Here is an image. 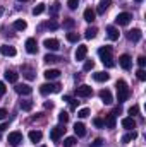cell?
<instances>
[{"label": "cell", "mask_w": 146, "mask_h": 147, "mask_svg": "<svg viewBox=\"0 0 146 147\" xmlns=\"http://www.w3.org/2000/svg\"><path fill=\"white\" fill-rule=\"evenodd\" d=\"M98 55H100V58H102V62H103L105 67L112 69V67L115 65V63H113V58H112V46H102V48L98 50Z\"/></svg>", "instance_id": "obj_1"}, {"label": "cell", "mask_w": 146, "mask_h": 147, "mask_svg": "<svg viewBox=\"0 0 146 147\" xmlns=\"http://www.w3.org/2000/svg\"><path fill=\"white\" fill-rule=\"evenodd\" d=\"M117 98H119V103L127 101V98H129V87H127L126 80H117Z\"/></svg>", "instance_id": "obj_2"}, {"label": "cell", "mask_w": 146, "mask_h": 147, "mask_svg": "<svg viewBox=\"0 0 146 147\" xmlns=\"http://www.w3.org/2000/svg\"><path fill=\"white\" fill-rule=\"evenodd\" d=\"M60 87H62L60 84H52V82L48 84V82H46V84H43V86L40 87V92H41L43 96H46V94H52V92H59Z\"/></svg>", "instance_id": "obj_3"}, {"label": "cell", "mask_w": 146, "mask_h": 147, "mask_svg": "<svg viewBox=\"0 0 146 147\" xmlns=\"http://www.w3.org/2000/svg\"><path fill=\"white\" fill-rule=\"evenodd\" d=\"M91 94H93V89H91L89 86H86V84L76 87V96H77V98H89Z\"/></svg>", "instance_id": "obj_4"}, {"label": "cell", "mask_w": 146, "mask_h": 147, "mask_svg": "<svg viewBox=\"0 0 146 147\" xmlns=\"http://www.w3.org/2000/svg\"><path fill=\"white\" fill-rule=\"evenodd\" d=\"M43 46H45L46 50H50V51H57V50L60 48V43H59V39H55V38H46V39L43 41Z\"/></svg>", "instance_id": "obj_5"}, {"label": "cell", "mask_w": 146, "mask_h": 147, "mask_svg": "<svg viewBox=\"0 0 146 147\" xmlns=\"http://www.w3.org/2000/svg\"><path fill=\"white\" fill-rule=\"evenodd\" d=\"M64 132H65V128H64L62 125H57V127L52 128V132H50V139H52L53 142H57V140H60V137L64 135Z\"/></svg>", "instance_id": "obj_6"}, {"label": "cell", "mask_w": 146, "mask_h": 147, "mask_svg": "<svg viewBox=\"0 0 146 147\" xmlns=\"http://www.w3.org/2000/svg\"><path fill=\"white\" fill-rule=\"evenodd\" d=\"M131 19H132V16H131L129 12H122V14H119V16L115 17V22H117L119 26H127V24L131 22Z\"/></svg>", "instance_id": "obj_7"}, {"label": "cell", "mask_w": 146, "mask_h": 147, "mask_svg": "<svg viewBox=\"0 0 146 147\" xmlns=\"http://www.w3.org/2000/svg\"><path fill=\"white\" fill-rule=\"evenodd\" d=\"M119 63H120V67H122L124 70H129V69L132 67V58H131L127 53H124V55L119 57Z\"/></svg>", "instance_id": "obj_8"}, {"label": "cell", "mask_w": 146, "mask_h": 147, "mask_svg": "<svg viewBox=\"0 0 146 147\" xmlns=\"http://www.w3.org/2000/svg\"><path fill=\"white\" fill-rule=\"evenodd\" d=\"M7 140H9L10 146H19V144L23 142V134H21V132H10Z\"/></svg>", "instance_id": "obj_9"}, {"label": "cell", "mask_w": 146, "mask_h": 147, "mask_svg": "<svg viewBox=\"0 0 146 147\" xmlns=\"http://www.w3.org/2000/svg\"><path fill=\"white\" fill-rule=\"evenodd\" d=\"M26 51L31 53V55H35L38 51V43H36L35 38H28V39H26Z\"/></svg>", "instance_id": "obj_10"}, {"label": "cell", "mask_w": 146, "mask_h": 147, "mask_svg": "<svg viewBox=\"0 0 146 147\" xmlns=\"http://www.w3.org/2000/svg\"><path fill=\"white\" fill-rule=\"evenodd\" d=\"M86 53H88V46H86V45H79L77 50H76V60H77V62L84 60V58H86Z\"/></svg>", "instance_id": "obj_11"}, {"label": "cell", "mask_w": 146, "mask_h": 147, "mask_svg": "<svg viewBox=\"0 0 146 147\" xmlns=\"http://www.w3.org/2000/svg\"><path fill=\"white\" fill-rule=\"evenodd\" d=\"M16 92L17 94H23V96H29L33 92V89L28 86V84H17L16 86Z\"/></svg>", "instance_id": "obj_12"}, {"label": "cell", "mask_w": 146, "mask_h": 147, "mask_svg": "<svg viewBox=\"0 0 146 147\" xmlns=\"http://www.w3.org/2000/svg\"><path fill=\"white\" fill-rule=\"evenodd\" d=\"M0 53L5 55V57H14L16 55V48L14 46H9V45H2L0 46Z\"/></svg>", "instance_id": "obj_13"}, {"label": "cell", "mask_w": 146, "mask_h": 147, "mask_svg": "<svg viewBox=\"0 0 146 147\" xmlns=\"http://www.w3.org/2000/svg\"><path fill=\"white\" fill-rule=\"evenodd\" d=\"M141 36H143V33H141L139 29H132V31H129V33H127V38H129L132 43H138V41L141 39Z\"/></svg>", "instance_id": "obj_14"}, {"label": "cell", "mask_w": 146, "mask_h": 147, "mask_svg": "<svg viewBox=\"0 0 146 147\" xmlns=\"http://www.w3.org/2000/svg\"><path fill=\"white\" fill-rule=\"evenodd\" d=\"M100 98H102V101H103L105 105H110V103L113 101V98H112V92H110L108 89H103V91H100Z\"/></svg>", "instance_id": "obj_15"}, {"label": "cell", "mask_w": 146, "mask_h": 147, "mask_svg": "<svg viewBox=\"0 0 146 147\" xmlns=\"http://www.w3.org/2000/svg\"><path fill=\"white\" fill-rule=\"evenodd\" d=\"M122 127H124V128H127V130H132V128L136 127V121H134V118H132V116L122 118Z\"/></svg>", "instance_id": "obj_16"}, {"label": "cell", "mask_w": 146, "mask_h": 147, "mask_svg": "<svg viewBox=\"0 0 146 147\" xmlns=\"http://www.w3.org/2000/svg\"><path fill=\"white\" fill-rule=\"evenodd\" d=\"M74 134H76V137H84L86 135V127L83 123H76L74 125Z\"/></svg>", "instance_id": "obj_17"}, {"label": "cell", "mask_w": 146, "mask_h": 147, "mask_svg": "<svg viewBox=\"0 0 146 147\" xmlns=\"http://www.w3.org/2000/svg\"><path fill=\"white\" fill-rule=\"evenodd\" d=\"M3 77H5V80H9V82H12V84H16V82H17V79H19V75L14 72V70H5Z\"/></svg>", "instance_id": "obj_18"}, {"label": "cell", "mask_w": 146, "mask_h": 147, "mask_svg": "<svg viewBox=\"0 0 146 147\" xmlns=\"http://www.w3.org/2000/svg\"><path fill=\"white\" fill-rule=\"evenodd\" d=\"M93 79H95L96 82H107L110 79V75L107 72H95L93 74Z\"/></svg>", "instance_id": "obj_19"}, {"label": "cell", "mask_w": 146, "mask_h": 147, "mask_svg": "<svg viewBox=\"0 0 146 147\" xmlns=\"http://www.w3.org/2000/svg\"><path fill=\"white\" fill-rule=\"evenodd\" d=\"M110 5H112V0H102V2L98 3V9H96V12H98V14H105V10L108 9Z\"/></svg>", "instance_id": "obj_20"}, {"label": "cell", "mask_w": 146, "mask_h": 147, "mask_svg": "<svg viewBox=\"0 0 146 147\" xmlns=\"http://www.w3.org/2000/svg\"><path fill=\"white\" fill-rule=\"evenodd\" d=\"M95 17H96V12H95L91 7L84 10V21H86V22H93V21H95Z\"/></svg>", "instance_id": "obj_21"}, {"label": "cell", "mask_w": 146, "mask_h": 147, "mask_svg": "<svg viewBox=\"0 0 146 147\" xmlns=\"http://www.w3.org/2000/svg\"><path fill=\"white\" fill-rule=\"evenodd\" d=\"M107 34L112 41H115V39H119V29L115 28V26H108L107 28Z\"/></svg>", "instance_id": "obj_22"}, {"label": "cell", "mask_w": 146, "mask_h": 147, "mask_svg": "<svg viewBox=\"0 0 146 147\" xmlns=\"http://www.w3.org/2000/svg\"><path fill=\"white\" fill-rule=\"evenodd\" d=\"M48 80H52V79H57L59 75H60V70H57V69H48V70H45V74H43Z\"/></svg>", "instance_id": "obj_23"}, {"label": "cell", "mask_w": 146, "mask_h": 147, "mask_svg": "<svg viewBox=\"0 0 146 147\" xmlns=\"http://www.w3.org/2000/svg\"><path fill=\"white\" fill-rule=\"evenodd\" d=\"M41 137H43V134H41L40 130H31V132H29V140L35 142V144L41 140Z\"/></svg>", "instance_id": "obj_24"}, {"label": "cell", "mask_w": 146, "mask_h": 147, "mask_svg": "<svg viewBox=\"0 0 146 147\" xmlns=\"http://www.w3.org/2000/svg\"><path fill=\"white\" fill-rule=\"evenodd\" d=\"M105 127L107 128H115V115L113 113H110V115H107V118H105Z\"/></svg>", "instance_id": "obj_25"}, {"label": "cell", "mask_w": 146, "mask_h": 147, "mask_svg": "<svg viewBox=\"0 0 146 147\" xmlns=\"http://www.w3.org/2000/svg\"><path fill=\"white\" fill-rule=\"evenodd\" d=\"M26 28H28L26 21H23V19H17V21H14V29H17V31H24Z\"/></svg>", "instance_id": "obj_26"}, {"label": "cell", "mask_w": 146, "mask_h": 147, "mask_svg": "<svg viewBox=\"0 0 146 147\" xmlns=\"http://www.w3.org/2000/svg\"><path fill=\"white\" fill-rule=\"evenodd\" d=\"M136 137H138V134L132 130V132H129V134H126V135L122 137V142H124V144H129V142H132Z\"/></svg>", "instance_id": "obj_27"}, {"label": "cell", "mask_w": 146, "mask_h": 147, "mask_svg": "<svg viewBox=\"0 0 146 147\" xmlns=\"http://www.w3.org/2000/svg\"><path fill=\"white\" fill-rule=\"evenodd\" d=\"M46 63H55V62H60L62 58H59L57 55H52V53H48V55H45V58H43Z\"/></svg>", "instance_id": "obj_28"}, {"label": "cell", "mask_w": 146, "mask_h": 147, "mask_svg": "<svg viewBox=\"0 0 146 147\" xmlns=\"http://www.w3.org/2000/svg\"><path fill=\"white\" fill-rule=\"evenodd\" d=\"M96 33H98V29L93 26V28H88V29H86V34H84V36L88 38V39H93V38L96 36Z\"/></svg>", "instance_id": "obj_29"}, {"label": "cell", "mask_w": 146, "mask_h": 147, "mask_svg": "<svg viewBox=\"0 0 146 147\" xmlns=\"http://www.w3.org/2000/svg\"><path fill=\"white\" fill-rule=\"evenodd\" d=\"M23 75H24L26 79H29V80L35 79V74H33V70H31L29 67H23Z\"/></svg>", "instance_id": "obj_30"}, {"label": "cell", "mask_w": 146, "mask_h": 147, "mask_svg": "<svg viewBox=\"0 0 146 147\" xmlns=\"http://www.w3.org/2000/svg\"><path fill=\"white\" fill-rule=\"evenodd\" d=\"M65 38H67V41H71V43H77V41L81 39V36H79L77 33H67Z\"/></svg>", "instance_id": "obj_31"}, {"label": "cell", "mask_w": 146, "mask_h": 147, "mask_svg": "<svg viewBox=\"0 0 146 147\" xmlns=\"http://www.w3.org/2000/svg\"><path fill=\"white\" fill-rule=\"evenodd\" d=\"M59 10H60V3H59V2H55V3L52 5V9H50V16H52V17H55V16L59 14Z\"/></svg>", "instance_id": "obj_32"}, {"label": "cell", "mask_w": 146, "mask_h": 147, "mask_svg": "<svg viewBox=\"0 0 146 147\" xmlns=\"http://www.w3.org/2000/svg\"><path fill=\"white\" fill-rule=\"evenodd\" d=\"M43 12H45V3H38L36 7L33 9V16H40Z\"/></svg>", "instance_id": "obj_33"}, {"label": "cell", "mask_w": 146, "mask_h": 147, "mask_svg": "<svg viewBox=\"0 0 146 147\" xmlns=\"http://www.w3.org/2000/svg\"><path fill=\"white\" fill-rule=\"evenodd\" d=\"M31 108H33V101H21V110L31 111Z\"/></svg>", "instance_id": "obj_34"}, {"label": "cell", "mask_w": 146, "mask_h": 147, "mask_svg": "<svg viewBox=\"0 0 146 147\" xmlns=\"http://www.w3.org/2000/svg\"><path fill=\"white\" fill-rule=\"evenodd\" d=\"M93 67H95V62H93V60H86L84 65H83V70H84V72H89Z\"/></svg>", "instance_id": "obj_35"}, {"label": "cell", "mask_w": 146, "mask_h": 147, "mask_svg": "<svg viewBox=\"0 0 146 147\" xmlns=\"http://www.w3.org/2000/svg\"><path fill=\"white\" fill-rule=\"evenodd\" d=\"M43 28H48V29L55 31V29H59V24H57L55 21H48V22H45V26H43Z\"/></svg>", "instance_id": "obj_36"}, {"label": "cell", "mask_w": 146, "mask_h": 147, "mask_svg": "<svg viewBox=\"0 0 146 147\" xmlns=\"http://www.w3.org/2000/svg\"><path fill=\"white\" fill-rule=\"evenodd\" d=\"M59 121H60V123H67V121H69V115H67L65 111H60V113H59Z\"/></svg>", "instance_id": "obj_37"}, {"label": "cell", "mask_w": 146, "mask_h": 147, "mask_svg": "<svg viewBox=\"0 0 146 147\" xmlns=\"http://www.w3.org/2000/svg\"><path fill=\"white\" fill-rule=\"evenodd\" d=\"M74 144H76V137H67L64 140V147H72Z\"/></svg>", "instance_id": "obj_38"}, {"label": "cell", "mask_w": 146, "mask_h": 147, "mask_svg": "<svg viewBox=\"0 0 146 147\" xmlns=\"http://www.w3.org/2000/svg\"><path fill=\"white\" fill-rule=\"evenodd\" d=\"M93 123H95V127H96V128H103V127H105V123H103V120H102V118H95V120H93Z\"/></svg>", "instance_id": "obj_39"}, {"label": "cell", "mask_w": 146, "mask_h": 147, "mask_svg": "<svg viewBox=\"0 0 146 147\" xmlns=\"http://www.w3.org/2000/svg\"><path fill=\"white\" fill-rule=\"evenodd\" d=\"M88 115H89V110H88V108H83V110L77 111V116H79V118H86Z\"/></svg>", "instance_id": "obj_40"}, {"label": "cell", "mask_w": 146, "mask_h": 147, "mask_svg": "<svg viewBox=\"0 0 146 147\" xmlns=\"http://www.w3.org/2000/svg\"><path fill=\"white\" fill-rule=\"evenodd\" d=\"M67 5H69V9H71V10H76V9H77V5H79V0H69V2H67Z\"/></svg>", "instance_id": "obj_41"}, {"label": "cell", "mask_w": 146, "mask_h": 147, "mask_svg": "<svg viewBox=\"0 0 146 147\" xmlns=\"http://www.w3.org/2000/svg\"><path fill=\"white\" fill-rule=\"evenodd\" d=\"M136 75H138V79H139V80H146V72H145V69H139V70L136 72Z\"/></svg>", "instance_id": "obj_42"}, {"label": "cell", "mask_w": 146, "mask_h": 147, "mask_svg": "<svg viewBox=\"0 0 146 147\" xmlns=\"http://www.w3.org/2000/svg\"><path fill=\"white\" fill-rule=\"evenodd\" d=\"M74 24H76V22H74L72 19H65V21H64V26H65V28H69V29L74 28Z\"/></svg>", "instance_id": "obj_43"}, {"label": "cell", "mask_w": 146, "mask_h": 147, "mask_svg": "<svg viewBox=\"0 0 146 147\" xmlns=\"http://www.w3.org/2000/svg\"><path fill=\"white\" fill-rule=\"evenodd\" d=\"M138 65H139V69H145V65H146L145 57H139V58H138Z\"/></svg>", "instance_id": "obj_44"}, {"label": "cell", "mask_w": 146, "mask_h": 147, "mask_svg": "<svg viewBox=\"0 0 146 147\" xmlns=\"http://www.w3.org/2000/svg\"><path fill=\"white\" fill-rule=\"evenodd\" d=\"M138 113H139V106H136V105H134V106H131V108H129V115H138Z\"/></svg>", "instance_id": "obj_45"}, {"label": "cell", "mask_w": 146, "mask_h": 147, "mask_svg": "<svg viewBox=\"0 0 146 147\" xmlns=\"http://www.w3.org/2000/svg\"><path fill=\"white\" fill-rule=\"evenodd\" d=\"M102 146H103V140H102V139H96V140L91 144V147H102Z\"/></svg>", "instance_id": "obj_46"}, {"label": "cell", "mask_w": 146, "mask_h": 147, "mask_svg": "<svg viewBox=\"0 0 146 147\" xmlns=\"http://www.w3.org/2000/svg\"><path fill=\"white\" fill-rule=\"evenodd\" d=\"M5 91H7V87H5V84L0 80V96H2V94H5Z\"/></svg>", "instance_id": "obj_47"}, {"label": "cell", "mask_w": 146, "mask_h": 147, "mask_svg": "<svg viewBox=\"0 0 146 147\" xmlns=\"http://www.w3.org/2000/svg\"><path fill=\"white\" fill-rule=\"evenodd\" d=\"M7 116V110H3V108H0V120H3Z\"/></svg>", "instance_id": "obj_48"}, {"label": "cell", "mask_w": 146, "mask_h": 147, "mask_svg": "<svg viewBox=\"0 0 146 147\" xmlns=\"http://www.w3.org/2000/svg\"><path fill=\"white\" fill-rule=\"evenodd\" d=\"M69 103H71V110H76V108H77V103H79V101H74V99H71Z\"/></svg>", "instance_id": "obj_49"}, {"label": "cell", "mask_w": 146, "mask_h": 147, "mask_svg": "<svg viewBox=\"0 0 146 147\" xmlns=\"http://www.w3.org/2000/svg\"><path fill=\"white\" fill-rule=\"evenodd\" d=\"M120 111H122V108H120V106H117V108H115V110L112 111V113H113V115L117 116V115H120Z\"/></svg>", "instance_id": "obj_50"}, {"label": "cell", "mask_w": 146, "mask_h": 147, "mask_svg": "<svg viewBox=\"0 0 146 147\" xmlns=\"http://www.w3.org/2000/svg\"><path fill=\"white\" fill-rule=\"evenodd\" d=\"M9 128V123H2L0 125V132H3V130H7Z\"/></svg>", "instance_id": "obj_51"}, {"label": "cell", "mask_w": 146, "mask_h": 147, "mask_svg": "<svg viewBox=\"0 0 146 147\" xmlns=\"http://www.w3.org/2000/svg\"><path fill=\"white\" fill-rule=\"evenodd\" d=\"M2 14H3V9H2V7H0V16H2Z\"/></svg>", "instance_id": "obj_52"}, {"label": "cell", "mask_w": 146, "mask_h": 147, "mask_svg": "<svg viewBox=\"0 0 146 147\" xmlns=\"http://www.w3.org/2000/svg\"><path fill=\"white\" fill-rule=\"evenodd\" d=\"M17 2H28V0H17Z\"/></svg>", "instance_id": "obj_53"}, {"label": "cell", "mask_w": 146, "mask_h": 147, "mask_svg": "<svg viewBox=\"0 0 146 147\" xmlns=\"http://www.w3.org/2000/svg\"><path fill=\"white\" fill-rule=\"evenodd\" d=\"M134 2H143V0H134Z\"/></svg>", "instance_id": "obj_54"}, {"label": "cell", "mask_w": 146, "mask_h": 147, "mask_svg": "<svg viewBox=\"0 0 146 147\" xmlns=\"http://www.w3.org/2000/svg\"><path fill=\"white\" fill-rule=\"evenodd\" d=\"M40 147H46V146H40Z\"/></svg>", "instance_id": "obj_55"}]
</instances>
